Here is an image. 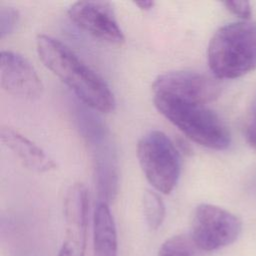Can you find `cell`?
I'll return each mask as SVG.
<instances>
[{"instance_id": "5bb4252c", "label": "cell", "mask_w": 256, "mask_h": 256, "mask_svg": "<svg viewBox=\"0 0 256 256\" xmlns=\"http://www.w3.org/2000/svg\"><path fill=\"white\" fill-rule=\"evenodd\" d=\"M19 21L18 11L10 6L0 7V37L4 38L14 32Z\"/></svg>"}, {"instance_id": "8992f818", "label": "cell", "mask_w": 256, "mask_h": 256, "mask_svg": "<svg viewBox=\"0 0 256 256\" xmlns=\"http://www.w3.org/2000/svg\"><path fill=\"white\" fill-rule=\"evenodd\" d=\"M152 90L154 97L206 105L218 98L221 86L211 76L182 70L158 75L152 84Z\"/></svg>"}, {"instance_id": "9a60e30c", "label": "cell", "mask_w": 256, "mask_h": 256, "mask_svg": "<svg viewBox=\"0 0 256 256\" xmlns=\"http://www.w3.org/2000/svg\"><path fill=\"white\" fill-rule=\"evenodd\" d=\"M224 5L233 14L243 19H249L251 16V6L248 1H225Z\"/></svg>"}, {"instance_id": "7a4b0ae2", "label": "cell", "mask_w": 256, "mask_h": 256, "mask_svg": "<svg viewBox=\"0 0 256 256\" xmlns=\"http://www.w3.org/2000/svg\"><path fill=\"white\" fill-rule=\"evenodd\" d=\"M207 60L213 75L220 79L238 78L256 69V22L220 27L209 42Z\"/></svg>"}, {"instance_id": "2e32d148", "label": "cell", "mask_w": 256, "mask_h": 256, "mask_svg": "<svg viewBox=\"0 0 256 256\" xmlns=\"http://www.w3.org/2000/svg\"><path fill=\"white\" fill-rule=\"evenodd\" d=\"M247 139L252 146L256 147V118L247 128Z\"/></svg>"}, {"instance_id": "e0dca14e", "label": "cell", "mask_w": 256, "mask_h": 256, "mask_svg": "<svg viewBox=\"0 0 256 256\" xmlns=\"http://www.w3.org/2000/svg\"><path fill=\"white\" fill-rule=\"evenodd\" d=\"M135 5L138 6L140 9L147 11V10H150L154 6V2L153 1H141V2H135Z\"/></svg>"}, {"instance_id": "6da1fadb", "label": "cell", "mask_w": 256, "mask_h": 256, "mask_svg": "<svg viewBox=\"0 0 256 256\" xmlns=\"http://www.w3.org/2000/svg\"><path fill=\"white\" fill-rule=\"evenodd\" d=\"M36 49L46 68L66 84L84 104L101 113L114 110L115 98L108 84L67 45L41 34L37 36Z\"/></svg>"}, {"instance_id": "5b68a950", "label": "cell", "mask_w": 256, "mask_h": 256, "mask_svg": "<svg viewBox=\"0 0 256 256\" xmlns=\"http://www.w3.org/2000/svg\"><path fill=\"white\" fill-rule=\"evenodd\" d=\"M241 232L234 214L212 204H200L193 213L190 235L200 250L214 251L233 243Z\"/></svg>"}, {"instance_id": "4fadbf2b", "label": "cell", "mask_w": 256, "mask_h": 256, "mask_svg": "<svg viewBox=\"0 0 256 256\" xmlns=\"http://www.w3.org/2000/svg\"><path fill=\"white\" fill-rule=\"evenodd\" d=\"M143 212L150 229H158L165 218V205L161 197L152 190H146L143 194Z\"/></svg>"}, {"instance_id": "8fae6325", "label": "cell", "mask_w": 256, "mask_h": 256, "mask_svg": "<svg viewBox=\"0 0 256 256\" xmlns=\"http://www.w3.org/2000/svg\"><path fill=\"white\" fill-rule=\"evenodd\" d=\"M87 226L66 224L65 239L58 256H84Z\"/></svg>"}, {"instance_id": "ba28073f", "label": "cell", "mask_w": 256, "mask_h": 256, "mask_svg": "<svg viewBox=\"0 0 256 256\" xmlns=\"http://www.w3.org/2000/svg\"><path fill=\"white\" fill-rule=\"evenodd\" d=\"M0 81L9 94L34 100L43 92V84L34 66L22 55L13 51H1Z\"/></svg>"}, {"instance_id": "277c9868", "label": "cell", "mask_w": 256, "mask_h": 256, "mask_svg": "<svg viewBox=\"0 0 256 256\" xmlns=\"http://www.w3.org/2000/svg\"><path fill=\"white\" fill-rule=\"evenodd\" d=\"M140 167L153 188L169 194L175 188L181 171V157L170 138L159 130L141 137L137 144Z\"/></svg>"}, {"instance_id": "30bf717a", "label": "cell", "mask_w": 256, "mask_h": 256, "mask_svg": "<svg viewBox=\"0 0 256 256\" xmlns=\"http://www.w3.org/2000/svg\"><path fill=\"white\" fill-rule=\"evenodd\" d=\"M94 256H117V232L108 203L100 201L93 214Z\"/></svg>"}, {"instance_id": "3957f363", "label": "cell", "mask_w": 256, "mask_h": 256, "mask_svg": "<svg viewBox=\"0 0 256 256\" xmlns=\"http://www.w3.org/2000/svg\"><path fill=\"white\" fill-rule=\"evenodd\" d=\"M157 110L191 141L214 150L230 145V132L221 118L206 105L154 97Z\"/></svg>"}, {"instance_id": "9c48e42d", "label": "cell", "mask_w": 256, "mask_h": 256, "mask_svg": "<svg viewBox=\"0 0 256 256\" xmlns=\"http://www.w3.org/2000/svg\"><path fill=\"white\" fill-rule=\"evenodd\" d=\"M0 137L4 145L28 169L36 172H48L55 169L53 159L38 145L8 126L0 128Z\"/></svg>"}, {"instance_id": "7c38bea8", "label": "cell", "mask_w": 256, "mask_h": 256, "mask_svg": "<svg viewBox=\"0 0 256 256\" xmlns=\"http://www.w3.org/2000/svg\"><path fill=\"white\" fill-rule=\"evenodd\" d=\"M198 250L190 234H178L161 245L158 256H198Z\"/></svg>"}, {"instance_id": "52a82bcc", "label": "cell", "mask_w": 256, "mask_h": 256, "mask_svg": "<svg viewBox=\"0 0 256 256\" xmlns=\"http://www.w3.org/2000/svg\"><path fill=\"white\" fill-rule=\"evenodd\" d=\"M70 19L94 38L120 46L125 37L118 24L113 5L108 1H78L68 9Z\"/></svg>"}]
</instances>
